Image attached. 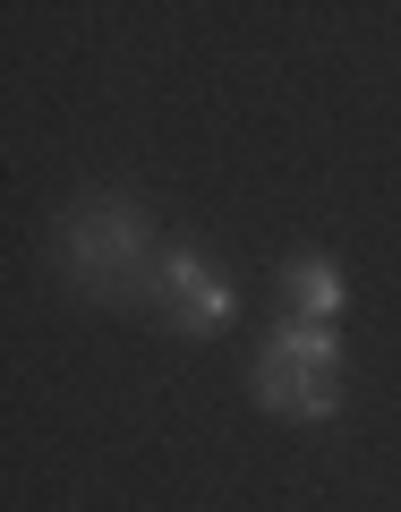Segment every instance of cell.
Segmentation results:
<instances>
[{
  "label": "cell",
  "instance_id": "cell-3",
  "mask_svg": "<svg viewBox=\"0 0 401 512\" xmlns=\"http://www.w3.org/2000/svg\"><path fill=\"white\" fill-rule=\"evenodd\" d=\"M163 316H171V325H188L197 342L231 325V291H222V274L205 265V256H188V248L163 256Z\"/></svg>",
  "mask_w": 401,
  "mask_h": 512
},
{
  "label": "cell",
  "instance_id": "cell-1",
  "mask_svg": "<svg viewBox=\"0 0 401 512\" xmlns=\"http://www.w3.org/2000/svg\"><path fill=\"white\" fill-rule=\"evenodd\" d=\"M256 402L274 419H333L342 410V342L333 325H274L265 359H256Z\"/></svg>",
  "mask_w": 401,
  "mask_h": 512
},
{
  "label": "cell",
  "instance_id": "cell-2",
  "mask_svg": "<svg viewBox=\"0 0 401 512\" xmlns=\"http://www.w3.org/2000/svg\"><path fill=\"white\" fill-rule=\"evenodd\" d=\"M137 248H146L137 205H77V214L60 222V256H69V274L86 282V291H111V282L137 265Z\"/></svg>",
  "mask_w": 401,
  "mask_h": 512
},
{
  "label": "cell",
  "instance_id": "cell-4",
  "mask_svg": "<svg viewBox=\"0 0 401 512\" xmlns=\"http://www.w3.org/2000/svg\"><path fill=\"white\" fill-rule=\"evenodd\" d=\"M282 291H291L299 325H333V308H342V265H333V256H291Z\"/></svg>",
  "mask_w": 401,
  "mask_h": 512
}]
</instances>
